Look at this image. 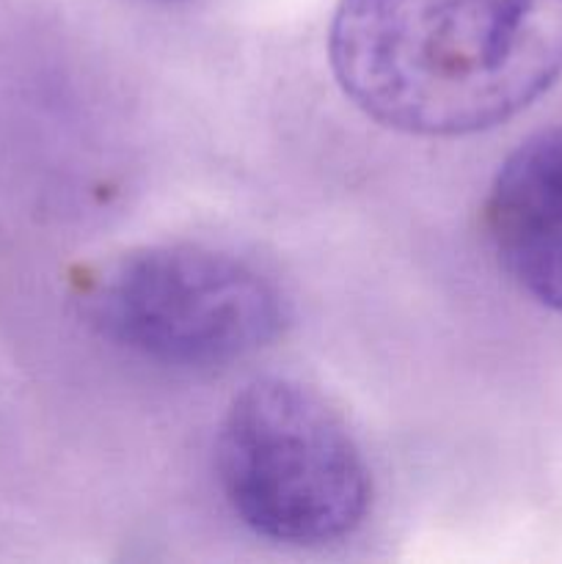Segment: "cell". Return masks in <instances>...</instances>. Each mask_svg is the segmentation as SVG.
I'll list each match as a JSON object with an SVG mask.
<instances>
[{
    "label": "cell",
    "instance_id": "cell-2",
    "mask_svg": "<svg viewBox=\"0 0 562 564\" xmlns=\"http://www.w3.org/2000/svg\"><path fill=\"white\" fill-rule=\"evenodd\" d=\"M215 471L231 512L284 545H328L364 523L372 479L345 419L309 386L248 383L226 408Z\"/></svg>",
    "mask_w": 562,
    "mask_h": 564
},
{
    "label": "cell",
    "instance_id": "cell-5",
    "mask_svg": "<svg viewBox=\"0 0 562 564\" xmlns=\"http://www.w3.org/2000/svg\"><path fill=\"white\" fill-rule=\"evenodd\" d=\"M152 3H182V0H152Z\"/></svg>",
    "mask_w": 562,
    "mask_h": 564
},
{
    "label": "cell",
    "instance_id": "cell-1",
    "mask_svg": "<svg viewBox=\"0 0 562 564\" xmlns=\"http://www.w3.org/2000/svg\"><path fill=\"white\" fill-rule=\"evenodd\" d=\"M328 58L369 119L411 135H472L560 80L562 0H339Z\"/></svg>",
    "mask_w": 562,
    "mask_h": 564
},
{
    "label": "cell",
    "instance_id": "cell-4",
    "mask_svg": "<svg viewBox=\"0 0 562 564\" xmlns=\"http://www.w3.org/2000/svg\"><path fill=\"white\" fill-rule=\"evenodd\" d=\"M499 268L532 301L562 314V127L527 138L499 165L485 198Z\"/></svg>",
    "mask_w": 562,
    "mask_h": 564
},
{
    "label": "cell",
    "instance_id": "cell-3",
    "mask_svg": "<svg viewBox=\"0 0 562 564\" xmlns=\"http://www.w3.org/2000/svg\"><path fill=\"white\" fill-rule=\"evenodd\" d=\"M83 314L102 339L176 369L242 361L287 323L268 275L204 246H143L110 259L88 279Z\"/></svg>",
    "mask_w": 562,
    "mask_h": 564
}]
</instances>
